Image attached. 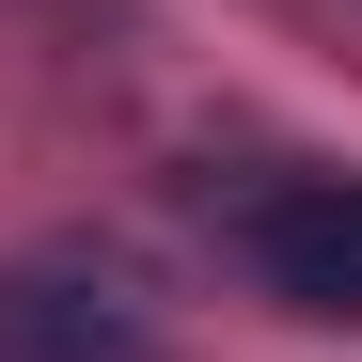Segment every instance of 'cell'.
<instances>
[{
	"instance_id": "1",
	"label": "cell",
	"mask_w": 362,
	"mask_h": 362,
	"mask_svg": "<svg viewBox=\"0 0 362 362\" xmlns=\"http://www.w3.org/2000/svg\"><path fill=\"white\" fill-rule=\"evenodd\" d=\"M236 268H252L284 315L362 331V173H284V189H236Z\"/></svg>"
},
{
	"instance_id": "2",
	"label": "cell",
	"mask_w": 362,
	"mask_h": 362,
	"mask_svg": "<svg viewBox=\"0 0 362 362\" xmlns=\"http://www.w3.org/2000/svg\"><path fill=\"white\" fill-rule=\"evenodd\" d=\"M0 362H32V346H16V299H0Z\"/></svg>"
}]
</instances>
